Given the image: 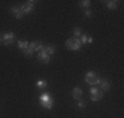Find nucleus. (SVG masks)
<instances>
[{
    "mask_svg": "<svg viewBox=\"0 0 124 118\" xmlns=\"http://www.w3.org/2000/svg\"><path fill=\"white\" fill-rule=\"evenodd\" d=\"M100 80H102V79H99L94 71H88L86 73V76H85V81L90 85H99Z\"/></svg>",
    "mask_w": 124,
    "mask_h": 118,
    "instance_id": "obj_1",
    "label": "nucleus"
},
{
    "mask_svg": "<svg viewBox=\"0 0 124 118\" xmlns=\"http://www.w3.org/2000/svg\"><path fill=\"white\" fill-rule=\"evenodd\" d=\"M66 47H67L69 50L78 51V50L82 47V45H81V42H79L78 38H69V39L66 41Z\"/></svg>",
    "mask_w": 124,
    "mask_h": 118,
    "instance_id": "obj_2",
    "label": "nucleus"
},
{
    "mask_svg": "<svg viewBox=\"0 0 124 118\" xmlns=\"http://www.w3.org/2000/svg\"><path fill=\"white\" fill-rule=\"evenodd\" d=\"M90 94H91V101H99L103 97V91H100L95 87H91L90 88Z\"/></svg>",
    "mask_w": 124,
    "mask_h": 118,
    "instance_id": "obj_3",
    "label": "nucleus"
},
{
    "mask_svg": "<svg viewBox=\"0 0 124 118\" xmlns=\"http://www.w3.org/2000/svg\"><path fill=\"white\" fill-rule=\"evenodd\" d=\"M1 38H3V43H4L5 46H9V45H12L13 41H15V34L12 32H8V33L3 34Z\"/></svg>",
    "mask_w": 124,
    "mask_h": 118,
    "instance_id": "obj_4",
    "label": "nucleus"
},
{
    "mask_svg": "<svg viewBox=\"0 0 124 118\" xmlns=\"http://www.w3.org/2000/svg\"><path fill=\"white\" fill-rule=\"evenodd\" d=\"M9 12L13 13L15 19H17V20H20L23 16H24V13H23V11H21V7H11Z\"/></svg>",
    "mask_w": 124,
    "mask_h": 118,
    "instance_id": "obj_5",
    "label": "nucleus"
},
{
    "mask_svg": "<svg viewBox=\"0 0 124 118\" xmlns=\"http://www.w3.org/2000/svg\"><path fill=\"white\" fill-rule=\"evenodd\" d=\"M37 59L41 62V63H49V60H50V57L48 54H46L45 51H44V49L41 50V51H38V54H37Z\"/></svg>",
    "mask_w": 124,
    "mask_h": 118,
    "instance_id": "obj_6",
    "label": "nucleus"
},
{
    "mask_svg": "<svg viewBox=\"0 0 124 118\" xmlns=\"http://www.w3.org/2000/svg\"><path fill=\"white\" fill-rule=\"evenodd\" d=\"M82 94H83V92H82L81 88H74V89L71 91V96H73V98L77 100V101L82 98Z\"/></svg>",
    "mask_w": 124,
    "mask_h": 118,
    "instance_id": "obj_7",
    "label": "nucleus"
},
{
    "mask_svg": "<svg viewBox=\"0 0 124 118\" xmlns=\"http://www.w3.org/2000/svg\"><path fill=\"white\" fill-rule=\"evenodd\" d=\"M99 87H100V91H103V92H107V91H110V88H111V84L108 83L107 80H100L99 83Z\"/></svg>",
    "mask_w": 124,
    "mask_h": 118,
    "instance_id": "obj_8",
    "label": "nucleus"
},
{
    "mask_svg": "<svg viewBox=\"0 0 124 118\" xmlns=\"http://www.w3.org/2000/svg\"><path fill=\"white\" fill-rule=\"evenodd\" d=\"M38 98H40V104H42V102H46V101H50L52 98V96H50V93L45 92V93H41L40 96H38Z\"/></svg>",
    "mask_w": 124,
    "mask_h": 118,
    "instance_id": "obj_9",
    "label": "nucleus"
},
{
    "mask_svg": "<svg viewBox=\"0 0 124 118\" xmlns=\"http://www.w3.org/2000/svg\"><path fill=\"white\" fill-rule=\"evenodd\" d=\"M21 11H23V13H31V12H33L34 11V5H31V4H24L21 7Z\"/></svg>",
    "mask_w": 124,
    "mask_h": 118,
    "instance_id": "obj_10",
    "label": "nucleus"
},
{
    "mask_svg": "<svg viewBox=\"0 0 124 118\" xmlns=\"http://www.w3.org/2000/svg\"><path fill=\"white\" fill-rule=\"evenodd\" d=\"M44 51L46 52V54L49 55H53L55 52V46H53V45H48V46H44Z\"/></svg>",
    "mask_w": 124,
    "mask_h": 118,
    "instance_id": "obj_11",
    "label": "nucleus"
},
{
    "mask_svg": "<svg viewBox=\"0 0 124 118\" xmlns=\"http://www.w3.org/2000/svg\"><path fill=\"white\" fill-rule=\"evenodd\" d=\"M32 46H33L34 51H41L44 49V43L40 42V41H36V42H32Z\"/></svg>",
    "mask_w": 124,
    "mask_h": 118,
    "instance_id": "obj_12",
    "label": "nucleus"
},
{
    "mask_svg": "<svg viewBox=\"0 0 124 118\" xmlns=\"http://www.w3.org/2000/svg\"><path fill=\"white\" fill-rule=\"evenodd\" d=\"M33 46H32V43H29L28 46H26V49L25 50H23V52H24V55L25 57H31L32 54H33Z\"/></svg>",
    "mask_w": 124,
    "mask_h": 118,
    "instance_id": "obj_13",
    "label": "nucleus"
},
{
    "mask_svg": "<svg viewBox=\"0 0 124 118\" xmlns=\"http://www.w3.org/2000/svg\"><path fill=\"white\" fill-rule=\"evenodd\" d=\"M106 7H107L108 9H116V8H117V1H115V0L106 1Z\"/></svg>",
    "mask_w": 124,
    "mask_h": 118,
    "instance_id": "obj_14",
    "label": "nucleus"
},
{
    "mask_svg": "<svg viewBox=\"0 0 124 118\" xmlns=\"http://www.w3.org/2000/svg\"><path fill=\"white\" fill-rule=\"evenodd\" d=\"M28 45H29V42H28V41H25V39L19 41V42H17V47H19L20 50H25Z\"/></svg>",
    "mask_w": 124,
    "mask_h": 118,
    "instance_id": "obj_15",
    "label": "nucleus"
},
{
    "mask_svg": "<svg viewBox=\"0 0 124 118\" xmlns=\"http://www.w3.org/2000/svg\"><path fill=\"white\" fill-rule=\"evenodd\" d=\"M36 85H37L38 89H44V88L48 87V83H46V80H38Z\"/></svg>",
    "mask_w": 124,
    "mask_h": 118,
    "instance_id": "obj_16",
    "label": "nucleus"
},
{
    "mask_svg": "<svg viewBox=\"0 0 124 118\" xmlns=\"http://www.w3.org/2000/svg\"><path fill=\"white\" fill-rule=\"evenodd\" d=\"M53 104H54V101H53V100H50V101H46V102H42V108H45V109H52L53 108Z\"/></svg>",
    "mask_w": 124,
    "mask_h": 118,
    "instance_id": "obj_17",
    "label": "nucleus"
},
{
    "mask_svg": "<svg viewBox=\"0 0 124 118\" xmlns=\"http://www.w3.org/2000/svg\"><path fill=\"white\" fill-rule=\"evenodd\" d=\"M79 5H81L82 8H88L91 5V1L90 0H82V1H79Z\"/></svg>",
    "mask_w": 124,
    "mask_h": 118,
    "instance_id": "obj_18",
    "label": "nucleus"
},
{
    "mask_svg": "<svg viewBox=\"0 0 124 118\" xmlns=\"http://www.w3.org/2000/svg\"><path fill=\"white\" fill-rule=\"evenodd\" d=\"M73 34H74V37H81V35H82L81 28H74V29H73Z\"/></svg>",
    "mask_w": 124,
    "mask_h": 118,
    "instance_id": "obj_19",
    "label": "nucleus"
},
{
    "mask_svg": "<svg viewBox=\"0 0 124 118\" xmlns=\"http://www.w3.org/2000/svg\"><path fill=\"white\" fill-rule=\"evenodd\" d=\"M87 34H82L81 38H79V42H81V45H86L87 43Z\"/></svg>",
    "mask_w": 124,
    "mask_h": 118,
    "instance_id": "obj_20",
    "label": "nucleus"
},
{
    "mask_svg": "<svg viewBox=\"0 0 124 118\" xmlns=\"http://www.w3.org/2000/svg\"><path fill=\"white\" fill-rule=\"evenodd\" d=\"M86 108V102L83 100H78V109H85Z\"/></svg>",
    "mask_w": 124,
    "mask_h": 118,
    "instance_id": "obj_21",
    "label": "nucleus"
},
{
    "mask_svg": "<svg viewBox=\"0 0 124 118\" xmlns=\"http://www.w3.org/2000/svg\"><path fill=\"white\" fill-rule=\"evenodd\" d=\"M85 16H86V17H88V19H90V17L93 16V12H91L90 9H87L86 12H85Z\"/></svg>",
    "mask_w": 124,
    "mask_h": 118,
    "instance_id": "obj_22",
    "label": "nucleus"
},
{
    "mask_svg": "<svg viewBox=\"0 0 124 118\" xmlns=\"http://www.w3.org/2000/svg\"><path fill=\"white\" fill-rule=\"evenodd\" d=\"M93 42H94V38L93 37H88L87 38V43H93Z\"/></svg>",
    "mask_w": 124,
    "mask_h": 118,
    "instance_id": "obj_23",
    "label": "nucleus"
},
{
    "mask_svg": "<svg viewBox=\"0 0 124 118\" xmlns=\"http://www.w3.org/2000/svg\"><path fill=\"white\" fill-rule=\"evenodd\" d=\"M34 0H29V1H26V4H31V5H34Z\"/></svg>",
    "mask_w": 124,
    "mask_h": 118,
    "instance_id": "obj_24",
    "label": "nucleus"
},
{
    "mask_svg": "<svg viewBox=\"0 0 124 118\" xmlns=\"http://www.w3.org/2000/svg\"><path fill=\"white\" fill-rule=\"evenodd\" d=\"M1 42H3V38H1V37H0V43H1Z\"/></svg>",
    "mask_w": 124,
    "mask_h": 118,
    "instance_id": "obj_25",
    "label": "nucleus"
}]
</instances>
